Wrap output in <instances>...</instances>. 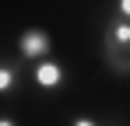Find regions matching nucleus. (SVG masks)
I'll return each mask as SVG.
<instances>
[{"mask_svg": "<svg viewBox=\"0 0 130 126\" xmlns=\"http://www.w3.org/2000/svg\"><path fill=\"white\" fill-rule=\"evenodd\" d=\"M28 77H32L35 88H42V91H60V88L67 84V67L60 60H53V56H46V60H35V63H32Z\"/></svg>", "mask_w": 130, "mask_h": 126, "instance_id": "f257e3e1", "label": "nucleus"}, {"mask_svg": "<svg viewBox=\"0 0 130 126\" xmlns=\"http://www.w3.org/2000/svg\"><path fill=\"white\" fill-rule=\"evenodd\" d=\"M18 53H21V60H46V56H53V35L46 32V28H25L21 35H18Z\"/></svg>", "mask_w": 130, "mask_h": 126, "instance_id": "f03ea898", "label": "nucleus"}, {"mask_svg": "<svg viewBox=\"0 0 130 126\" xmlns=\"http://www.w3.org/2000/svg\"><path fill=\"white\" fill-rule=\"evenodd\" d=\"M21 60H7V56H0V98H7V95H14L18 88H21Z\"/></svg>", "mask_w": 130, "mask_h": 126, "instance_id": "7ed1b4c3", "label": "nucleus"}, {"mask_svg": "<svg viewBox=\"0 0 130 126\" xmlns=\"http://www.w3.org/2000/svg\"><path fill=\"white\" fill-rule=\"evenodd\" d=\"M102 56L106 67L120 77H130V46H116V42H102Z\"/></svg>", "mask_w": 130, "mask_h": 126, "instance_id": "20e7f679", "label": "nucleus"}, {"mask_svg": "<svg viewBox=\"0 0 130 126\" xmlns=\"http://www.w3.org/2000/svg\"><path fill=\"white\" fill-rule=\"evenodd\" d=\"M102 42H116V46H130V21L112 14L102 28Z\"/></svg>", "mask_w": 130, "mask_h": 126, "instance_id": "39448f33", "label": "nucleus"}, {"mask_svg": "<svg viewBox=\"0 0 130 126\" xmlns=\"http://www.w3.org/2000/svg\"><path fill=\"white\" fill-rule=\"evenodd\" d=\"M112 14H120V18L130 21V0H112Z\"/></svg>", "mask_w": 130, "mask_h": 126, "instance_id": "423d86ee", "label": "nucleus"}, {"mask_svg": "<svg viewBox=\"0 0 130 126\" xmlns=\"http://www.w3.org/2000/svg\"><path fill=\"white\" fill-rule=\"evenodd\" d=\"M70 126H106V123H99L95 116H74V119H70Z\"/></svg>", "mask_w": 130, "mask_h": 126, "instance_id": "0eeeda50", "label": "nucleus"}, {"mask_svg": "<svg viewBox=\"0 0 130 126\" xmlns=\"http://www.w3.org/2000/svg\"><path fill=\"white\" fill-rule=\"evenodd\" d=\"M0 126H18V123H14L11 116H0Z\"/></svg>", "mask_w": 130, "mask_h": 126, "instance_id": "6e6552de", "label": "nucleus"}, {"mask_svg": "<svg viewBox=\"0 0 130 126\" xmlns=\"http://www.w3.org/2000/svg\"><path fill=\"white\" fill-rule=\"evenodd\" d=\"M106 126H123V123H106Z\"/></svg>", "mask_w": 130, "mask_h": 126, "instance_id": "1a4fd4ad", "label": "nucleus"}]
</instances>
